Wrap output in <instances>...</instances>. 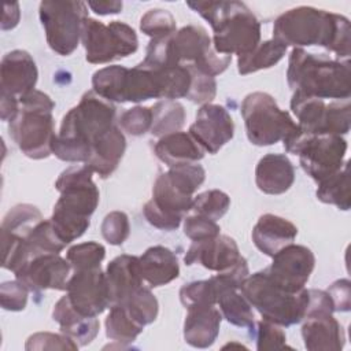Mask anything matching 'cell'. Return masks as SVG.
Listing matches in <instances>:
<instances>
[{"label":"cell","instance_id":"1","mask_svg":"<svg viewBox=\"0 0 351 351\" xmlns=\"http://www.w3.org/2000/svg\"><path fill=\"white\" fill-rule=\"evenodd\" d=\"M350 21L340 14L300 5L282 12L273 25V38L293 48L324 47L337 56L350 59Z\"/></svg>","mask_w":351,"mask_h":351},{"label":"cell","instance_id":"2","mask_svg":"<svg viewBox=\"0 0 351 351\" xmlns=\"http://www.w3.org/2000/svg\"><path fill=\"white\" fill-rule=\"evenodd\" d=\"M115 112L112 103L93 90L85 92L80 103L63 117L52 154L63 162L85 163L92 144L115 125Z\"/></svg>","mask_w":351,"mask_h":351},{"label":"cell","instance_id":"3","mask_svg":"<svg viewBox=\"0 0 351 351\" xmlns=\"http://www.w3.org/2000/svg\"><path fill=\"white\" fill-rule=\"evenodd\" d=\"M92 174L93 171L85 165L71 166L62 171L55 182L60 196L49 221L66 245L88 230L89 218L99 204L100 193Z\"/></svg>","mask_w":351,"mask_h":351},{"label":"cell","instance_id":"4","mask_svg":"<svg viewBox=\"0 0 351 351\" xmlns=\"http://www.w3.org/2000/svg\"><path fill=\"white\" fill-rule=\"evenodd\" d=\"M213 32L214 49L221 55H248L261 43V23L241 1H188Z\"/></svg>","mask_w":351,"mask_h":351},{"label":"cell","instance_id":"5","mask_svg":"<svg viewBox=\"0 0 351 351\" xmlns=\"http://www.w3.org/2000/svg\"><path fill=\"white\" fill-rule=\"evenodd\" d=\"M350 78L348 60H335L303 48H293L289 53L287 82L293 92L324 100L350 99Z\"/></svg>","mask_w":351,"mask_h":351},{"label":"cell","instance_id":"6","mask_svg":"<svg viewBox=\"0 0 351 351\" xmlns=\"http://www.w3.org/2000/svg\"><path fill=\"white\" fill-rule=\"evenodd\" d=\"M53 108V100L47 93L34 89L19 99V111L8 122L11 138L30 159H45L52 154L56 137Z\"/></svg>","mask_w":351,"mask_h":351},{"label":"cell","instance_id":"7","mask_svg":"<svg viewBox=\"0 0 351 351\" xmlns=\"http://www.w3.org/2000/svg\"><path fill=\"white\" fill-rule=\"evenodd\" d=\"M239 289L263 319L282 328L299 324L306 315L308 289L289 292L276 284L265 270L250 274Z\"/></svg>","mask_w":351,"mask_h":351},{"label":"cell","instance_id":"8","mask_svg":"<svg viewBox=\"0 0 351 351\" xmlns=\"http://www.w3.org/2000/svg\"><path fill=\"white\" fill-rule=\"evenodd\" d=\"M287 152L298 155L302 169L317 184L333 176L344 166L347 141L336 134H311L299 125L284 141Z\"/></svg>","mask_w":351,"mask_h":351},{"label":"cell","instance_id":"9","mask_svg":"<svg viewBox=\"0 0 351 351\" xmlns=\"http://www.w3.org/2000/svg\"><path fill=\"white\" fill-rule=\"evenodd\" d=\"M241 117L250 143L258 147L284 141L298 130L289 112L281 110L266 92L248 93L241 103Z\"/></svg>","mask_w":351,"mask_h":351},{"label":"cell","instance_id":"10","mask_svg":"<svg viewBox=\"0 0 351 351\" xmlns=\"http://www.w3.org/2000/svg\"><path fill=\"white\" fill-rule=\"evenodd\" d=\"M38 15L49 48L62 55H71L80 41L88 8L84 1L44 0L40 3Z\"/></svg>","mask_w":351,"mask_h":351},{"label":"cell","instance_id":"11","mask_svg":"<svg viewBox=\"0 0 351 351\" xmlns=\"http://www.w3.org/2000/svg\"><path fill=\"white\" fill-rule=\"evenodd\" d=\"M81 43L85 48V59L93 64H103L134 53L138 38L133 27L121 21L108 25L86 18L82 25Z\"/></svg>","mask_w":351,"mask_h":351},{"label":"cell","instance_id":"12","mask_svg":"<svg viewBox=\"0 0 351 351\" xmlns=\"http://www.w3.org/2000/svg\"><path fill=\"white\" fill-rule=\"evenodd\" d=\"M291 110L299 121V128L306 133L343 136L350 132V99L325 103L324 99L293 92Z\"/></svg>","mask_w":351,"mask_h":351},{"label":"cell","instance_id":"13","mask_svg":"<svg viewBox=\"0 0 351 351\" xmlns=\"http://www.w3.org/2000/svg\"><path fill=\"white\" fill-rule=\"evenodd\" d=\"M170 43L177 64H191L206 75L222 74L232 62V56L221 55L214 49L211 37L200 26L181 27L170 37Z\"/></svg>","mask_w":351,"mask_h":351},{"label":"cell","instance_id":"14","mask_svg":"<svg viewBox=\"0 0 351 351\" xmlns=\"http://www.w3.org/2000/svg\"><path fill=\"white\" fill-rule=\"evenodd\" d=\"M66 296L81 315L97 317L111 304L106 273L100 266L71 271Z\"/></svg>","mask_w":351,"mask_h":351},{"label":"cell","instance_id":"15","mask_svg":"<svg viewBox=\"0 0 351 351\" xmlns=\"http://www.w3.org/2000/svg\"><path fill=\"white\" fill-rule=\"evenodd\" d=\"M271 258V265L265 269V273L276 284L289 292L304 288L315 266V256L310 248L292 243Z\"/></svg>","mask_w":351,"mask_h":351},{"label":"cell","instance_id":"16","mask_svg":"<svg viewBox=\"0 0 351 351\" xmlns=\"http://www.w3.org/2000/svg\"><path fill=\"white\" fill-rule=\"evenodd\" d=\"M71 271L67 259L59 254H44L27 261L14 274L29 292H41L45 289L66 291Z\"/></svg>","mask_w":351,"mask_h":351},{"label":"cell","instance_id":"17","mask_svg":"<svg viewBox=\"0 0 351 351\" xmlns=\"http://www.w3.org/2000/svg\"><path fill=\"white\" fill-rule=\"evenodd\" d=\"M189 133L206 152L217 154L233 138L234 123L225 107L208 103L197 110Z\"/></svg>","mask_w":351,"mask_h":351},{"label":"cell","instance_id":"18","mask_svg":"<svg viewBox=\"0 0 351 351\" xmlns=\"http://www.w3.org/2000/svg\"><path fill=\"white\" fill-rule=\"evenodd\" d=\"M241 258L234 239L226 234H218L213 239L193 241L184 256V262L188 266L202 265L218 273L232 267Z\"/></svg>","mask_w":351,"mask_h":351},{"label":"cell","instance_id":"19","mask_svg":"<svg viewBox=\"0 0 351 351\" xmlns=\"http://www.w3.org/2000/svg\"><path fill=\"white\" fill-rule=\"evenodd\" d=\"M37 78L38 70L29 52L14 49L3 56L0 64L1 93L19 100L26 93L34 90Z\"/></svg>","mask_w":351,"mask_h":351},{"label":"cell","instance_id":"20","mask_svg":"<svg viewBox=\"0 0 351 351\" xmlns=\"http://www.w3.org/2000/svg\"><path fill=\"white\" fill-rule=\"evenodd\" d=\"M302 321V337L308 351H340L344 347L346 333L333 313H310Z\"/></svg>","mask_w":351,"mask_h":351},{"label":"cell","instance_id":"21","mask_svg":"<svg viewBox=\"0 0 351 351\" xmlns=\"http://www.w3.org/2000/svg\"><path fill=\"white\" fill-rule=\"evenodd\" d=\"M296 234L298 228L291 221L274 214L261 215L252 228L255 247L267 256H273L284 247L292 244Z\"/></svg>","mask_w":351,"mask_h":351},{"label":"cell","instance_id":"22","mask_svg":"<svg viewBox=\"0 0 351 351\" xmlns=\"http://www.w3.org/2000/svg\"><path fill=\"white\" fill-rule=\"evenodd\" d=\"M106 280L111 304L121 303L134 291L143 287L140 259L133 255H119L114 258L106 269Z\"/></svg>","mask_w":351,"mask_h":351},{"label":"cell","instance_id":"23","mask_svg":"<svg viewBox=\"0 0 351 351\" xmlns=\"http://www.w3.org/2000/svg\"><path fill=\"white\" fill-rule=\"evenodd\" d=\"M222 321L221 311L214 306H192L186 308L184 340L195 348H207L218 337Z\"/></svg>","mask_w":351,"mask_h":351},{"label":"cell","instance_id":"24","mask_svg":"<svg viewBox=\"0 0 351 351\" xmlns=\"http://www.w3.org/2000/svg\"><path fill=\"white\" fill-rule=\"evenodd\" d=\"M295 181L292 162L284 154H267L255 167V184L266 195H282Z\"/></svg>","mask_w":351,"mask_h":351},{"label":"cell","instance_id":"25","mask_svg":"<svg viewBox=\"0 0 351 351\" xmlns=\"http://www.w3.org/2000/svg\"><path fill=\"white\" fill-rule=\"evenodd\" d=\"M125 149L126 138L121 129L114 125L92 144L89 158L84 165L101 178H107L117 170Z\"/></svg>","mask_w":351,"mask_h":351},{"label":"cell","instance_id":"26","mask_svg":"<svg viewBox=\"0 0 351 351\" xmlns=\"http://www.w3.org/2000/svg\"><path fill=\"white\" fill-rule=\"evenodd\" d=\"M141 277L149 288L166 285L180 276L176 254L163 245H154L138 256Z\"/></svg>","mask_w":351,"mask_h":351},{"label":"cell","instance_id":"27","mask_svg":"<svg viewBox=\"0 0 351 351\" xmlns=\"http://www.w3.org/2000/svg\"><path fill=\"white\" fill-rule=\"evenodd\" d=\"M154 152L159 160L169 167L197 163L204 156V149L188 132H174L159 137L154 145Z\"/></svg>","mask_w":351,"mask_h":351},{"label":"cell","instance_id":"28","mask_svg":"<svg viewBox=\"0 0 351 351\" xmlns=\"http://www.w3.org/2000/svg\"><path fill=\"white\" fill-rule=\"evenodd\" d=\"M52 318L59 324L60 332L73 339L78 346L89 344L99 333V319L96 317H85L77 313L66 295L53 306Z\"/></svg>","mask_w":351,"mask_h":351},{"label":"cell","instance_id":"29","mask_svg":"<svg viewBox=\"0 0 351 351\" xmlns=\"http://www.w3.org/2000/svg\"><path fill=\"white\" fill-rule=\"evenodd\" d=\"M149 99H162L158 75L140 63L128 69L122 88V103H140Z\"/></svg>","mask_w":351,"mask_h":351},{"label":"cell","instance_id":"30","mask_svg":"<svg viewBox=\"0 0 351 351\" xmlns=\"http://www.w3.org/2000/svg\"><path fill=\"white\" fill-rule=\"evenodd\" d=\"M287 47L274 38L259 43L258 47L248 55L237 58V71L241 75L270 69L277 64L285 55Z\"/></svg>","mask_w":351,"mask_h":351},{"label":"cell","instance_id":"31","mask_svg":"<svg viewBox=\"0 0 351 351\" xmlns=\"http://www.w3.org/2000/svg\"><path fill=\"white\" fill-rule=\"evenodd\" d=\"M217 304L219 306V311L222 318H225L229 324L247 328L250 330L255 329V317L248 300L243 296L239 289H225L218 293Z\"/></svg>","mask_w":351,"mask_h":351},{"label":"cell","instance_id":"32","mask_svg":"<svg viewBox=\"0 0 351 351\" xmlns=\"http://www.w3.org/2000/svg\"><path fill=\"white\" fill-rule=\"evenodd\" d=\"M66 244L56 234L49 219L37 223L23 240L25 263L34 256L44 254H59Z\"/></svg>","mask_w":351,"mask_h":351},{"label":"cell","instance_id":"33","mask_svg":"<svg viewBox=\"0 0 351 351\" xmlns=\"http://www.w3.org/2000/svg\"><path fill=\"white\" fill-rule=\"evenodd\" d=\"M151 111L152 123L149 132L155 137L180 132L185 123V108L176 100H160L151 107Z\"/></svg>","mask_w":351,"mask_h":351},{"label":"cell","instance_id":"34","mask_svg":"<svg viewBox=\"0 0 351 351\" xmlns=\"http://www.w3.org/2000/svg\"><path fill=\"white\" fill-rule=\"evenodd\" d=\"M319 202L336 206L339 210L347 211L351 206L350 181H348V162L333 176L318 182L315 192Z\"/></svg>","mask_w":351,"mask_h":351},{"label":"cell","instance_id":"35","mask_svg":"<svg viewBox=\"0 0 351 351\" xmlns=\"http://www.w3.org/2000/svg\"><path fill=\"white\" fill-rule=\"evenodd\" d=\"M41 221L43 214L36 206L29 203L16 204L3 218L1 236L25 239Z\"/></svg>","mask_w":351,"mask_h":351},{"label":"cell","instance_id":"36","mask_svg":"<svg viewBox=\"0 0 351 351\" xmlns=\"http://www.w3.org/2000/svg\"><path fill=\"white\" fill-rule=\"evenodd\" d=\"M104 325L107 337L123 347L129 343H133L144 329V326L138 325L118 303L111 304Z\"/></svg>","mask_w":351,"mask_h":351},{"label":"cell","instance_id":"37","mask_svg":"<svg viewBox=\"0 0 351 351\" xmlns=\"http://www.w3.org/2000/svg\"><path fill=\"white\" fill-rule=\"evenodd\" d=\"M128 69L123 66H107L93 73L92 90L110 103H122V88Z\"/></svg>","mask_w":351,"mask_h":351},{"label":"cell","instance_id":"38","mask_svg":"<svg viewBox=\"0 0 351 351\" xmlns=\"http://www.w3.org/2000/svg\"><path fill=\"white\" fill-rule=\"evenodd\" d=\"M118 304H121L126 313L141 326L152 324L156 319L159 311L158 299L154 296L151 289L144 285Z\"/></svg>","mask_w":351,"mask_h":351},{"label":"cell","instance_id":"39","mask_svg":"<svg viewBox=\"0 0 351 351\" xmlns=\"http://www.w3.org/2000/svg\"><path fill=\"white\" fill-rule=\"evenodd\" d=\"M230 207V197L219 191V189H210L203 193H199L193 197L192 211L197 215L206 217L213 221L221 219Z\"/></svg>","mask_w":351,"mask_h":351},{"label":"cell","instance_id":"40","mask_svg":"<svg viewBox=\"0 0 351 351\" xmlns=\"http://www.w3.org/2000/svg\"><path fill=\"white\" fill-rule=\"evenodd\" d=\"M176 18L163 8L148 10L140 19V30L152 38H163L173 36L177 30Z\"/></svg>","mask_w":351,"mask_h":351},{"label":"cell","instance_id":"41","mask_svg":"<svg viewBox=\"0 0 351 351\" xmlns=\"http://www.w3.org/2000/svg\"><path fill=\"white\" fill-rule=\"evenodd\" d=\"M106 256V248L96 241H86L70 247L66 252V259L71 266V270H82L100 266Z\"/></svg>","mask_w":351,"mask_h":351},{"label":"cell","instance_id":"42","mask_svg":"<svg viewBox=\"0 0 351 351\" xmlns=\"http://www.w3.org/2000/svg\"><path fill=\"white\" fill-rule=\"evenodd\" d=\"M180 302L185 308L192 306H215L217 289L211 278L192 281L180 289Z\"/></svg>","mask_w":351,"mask_h":351},{"label":"cell","instance_id":"43","mask_svg":"<svg viewBox=\"0 0 351 351\" xmlns=\"http://www.w3.org/2000/svg\"><path fill=\"white\" fill-rule=\"evenodd\" d=\"M103 239L111 245H121L126 241L130 233L129 218L123 211L108 213L100 226Z\"/></svg>","mask_w":351,"mask_h":351},{"label":"cell","instance_id":"44","mask_svg":"<svg viewBox=\"0 0 351 351\" xmlns=\"http://www.w3.org/2000/svg\"><path fill=\"white\" fill-rule=\"evenodd\" d=\"M152 123V111L151 107L136 106L126 110L119 117V125L123 132L130 136H143L151 129Z\"/></svg>","mask_w":351,"mask_h":351},{"label":"cell","instance_id":"45","mask_svg":"<svg viewBox=\"0 0 351 351\" xmlns=\"http://www.w3.org/2000/svg\"><path fill=\"white\" fill-rule=\"evenodd\" d=\"M291 348L287 346V336L282 326L262 319L256 324V350H282Z\"/></svg>","mask_w":351,"mask_h":351},{"label":"cell","instance_id":"46","mask_svg":"<svg viewBox=\"0 0 351 351\" xmlns=\"http://www.w3.org/2000/svg\"><path fill=\"white\" fill-rule=\"evenodd\" d=\"M192 71V84L186 99L196 104H208L217 95V81L211 75H206L188 64Z\"/></svg>","mask_w":351,"mask_h":351},{"label":"cell","instance_id":"47","mask_svg":"<svg viewBox=\"0 0 351 351\" xmlns=\"http://www.w3.org/2000/svg\"><path fill=\"white\" fill-rule=\"evenodd\" d=\"M78 344L64 333L37 332L26 340L25 348L32 350H78Z\"/></svg>","mask_w":351,"mask_h":351},{"label":"cell","instance_id":"48","mask_svg":"<svg viewBox=\"0 0 351 351\" xmlns=\"http://www.w3.org/2000/svg\"><path fill=\"white\" fill-rule=\"evenodd\" d=\"M219 225L217 221L208 219L206 217L193 214L184 218V233L192 241H200L217 237L219 233Z\"/></svg>","mask_w":351,"mask_h":351},{"label":"cell","instance_id":"49","mask_svg":"<svg viewBox=\"0 0 351 351\" xmlns=\"http://www.w3.org/2000/svg\"><path fill=\"white\" fill-rule=\"evenodd\" d=\"M29 289L18 280L5 281L0 287V303L4 310L21 311L26 307Z\"/></svg>","mask_w":351,"mask_h":351},{"label":"cell","instance_id":"50","mask_svg":"<svg viewBox=\"0 0 351 351\" xmlns=\"http://www.w3.org/2000/svg\"><path fill=\"white\" fill-rule=\"evenodd\" d=\"M332 299L335 311H348L351 307V284L350 280L341 278L335 281L326 289Z\"/></svg>","mask_w":351,"mask_h":351},{"label":"cell","instance_id":"51","mask_svg":"<svg viewBox=\"0 0 351 351\" xmlns=\"http://www.w3.org/2000/svg\"><path fill=\"white\" fill-rule=\"evenodd\" d=\"M19 111V100L10 95L1 93L0 96V115L5 122H11Z\"/></svg>","mask_w":351,"mask_h":351},{"label":"cell","instance_id":"52","mask_svg":"<svg viewBox=\"0 0 351 351\" xmlns=\"http://www.w3.org/2000/svg\"><path fill=\"white\" fill-rule=\"evenodd\" d=\"M97 15L119 14L122 11V1H88L86 4Z\"/></svg>","mask_w":351,"mask_h":351},{"label":"cell","instance_id":"53","mask_svg":"<svg viewBox=\"0 0 351 351\" xmlns=\"http://www.w3.org/2000/svg\"><path fill=\"white\" fill-rule=\"evenodd\" d=\"M21 11H19V4L18 3H7L4 4V14H3V21H1V29L3 30H10L14 29L18 22H19Z\"/></svg>","mask_w":351,"mask_h":351}]
</instances>
